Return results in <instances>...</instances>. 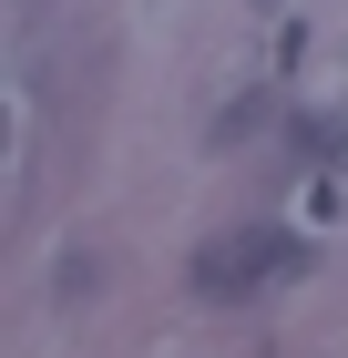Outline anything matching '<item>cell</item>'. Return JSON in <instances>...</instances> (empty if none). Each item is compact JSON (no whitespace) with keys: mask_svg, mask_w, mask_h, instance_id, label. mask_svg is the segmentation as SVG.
<instances>
[{"mask_svg":"<svg viewBox=\"0 0 348 358\" xmlns=\"http://www.w3.org/2000/svg\"><path fill=\"white\" fill-rule=\"evenodd\" d=\"M41 10H52V0H21V31H41Z\"/></svg>","mask_w":348,"mask_h":358,"instance_id":"obj_1","label":"cell"}]
</instances>
